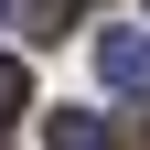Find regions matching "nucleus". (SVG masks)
I'll return each mask as SVG.
<instances>
[{
	"instance_id": "7ed1b4c3",
	"label": "nucleus",
	"mask_w": 150,
	"mask_h": 150,
	"mask_svg": "<svg viewBox=\"0 0 150 150\" xmlns=\"http://www.w3.org/2000/svg\"><path fill=\"white\" fill-rule=\"evenodd\" d=\"M11 11H22V32H32V43H54V32H64L86 0H11Z\"/></svg>"
},
{
	"instance_id": "20e7f679",
	"label": "nucleus",
	"mask_w": 150,
	"mask_h": 150,
	"mask_svg": "<svg viewBox=\"0 0 150 150\" xmlns=\"http://www.w3.org/2000/svg\"><path fill=\"white\" fill-rule=\"evenodd\" d=\"M22 107H32V86H22V64H11V54H0V129L22 118Z\"/></svg>"
},
{
	"instance_id": "f257e3e1",
	"label": "nucleus",
	"mask_w": 150,
	"mask_h": 150,
	"mask_svg": "<svg viewBox=\"0 0 150 150\" xmlns=\"http://www.w3.org/2000/svg\"><path fill=\"white\" fill-rule=\"evenodd\" d=\"M97 75L118 86V97H150V32H139V22H107V43H97Z\"/></svg>"
},
{
	"instance_id": "f03ea898",
	"label": "nucleus",
	"mask_w": 150,
	"mask_h": 150,
	"mask_svg": "<svg viewBox=\"0 0 150 150\" xmlns=\"http://www.w3.org/2000/svg\"><path fill=\"white\" fill-rule=\"evenodd\" d=\"M43 150H118V139H107L97 107H54V139H43Z\"/></svg>"
}]
</instances>
